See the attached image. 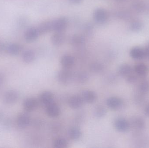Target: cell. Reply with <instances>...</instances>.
<instances>
[{
    "label": "cell",
    "instance_id": "1",
    "mask_svg": "<svg viewBox=\"0 0 149 148\" xmlns=\"http://www.w3.org/2000/svg\"><path fill=\"white\" fill-rule=\"evenodd\" d=\"M58 81L63 85H68L71 82L72 74L69 69L63 68L57 73Z\"/></svg>",
    "mask_w": 149,
    "mask_h": 148
},
{
    "label": "cell",
    "instance_id": "2",
    "mask_svg": "<svg viewBox=\"0 0 149 148\" xmlns=\"http://www.w3.org/2000/svg\"><path fill=\"white\" fill-rule=\"evenodd\" d=\"M19 93L14 89L7 91L3 96V102L7 104H13L15 103L19 100Z\"/></svg>",
    "mask_w": 149,
    "mask_h": 148
},
{
    "label": "cell",
    "instance_id": "3",
    "mask_svg": "<svg viewBox=\"0 0 149 148\" xmlns=\"http://www.w3.org/2000/svg\"><path fill=\"white\" fill-rule=\"evenodd\" d=\"M31 121L30 116L28 113H21L17 116V124L20 129H24L29 126Z\"/></svg>",
    "mask_w": 149,
    "mask_h": 148
},
{
    "label": "cell",
    "instance_id": "4",
    "mask_svg": "<svg viewBox=\"0 0 149 148\" xmlns=\"http://www.w3.org/2000/svg\"><path fill=\"white\" fill-rule=\"evenodd\" d=\"M68 21L65 17H61L52 21V30L56 32H63L67 28Z\"/></svg>",
    "mask_w": 149,
    "mask_h": 148
},
{
    "label": "cell",
    "instance_id": "5",
    "mask_svg": "<svg viewBox=\"0 0 149 148\" xmlns=\"http://www.w3.org/2000/svg\"><path fill=\"white\" fill-rule=\"evenodd\" d=\"M93 18L96 22L102 24L106 22L107 20V13L104 9H97L94 12Z\"/></svg>",
    "mask_w": 149,
    "mask_h": 148
},
{
    "label": "cell",
    "instance_id": "6",
    "mask_svg": "<svg viewBox=\"0 0 149 148\" xmlns=\"http://www.w3.org/2000/svg\"><path fill=\"white\" fill-rule=\"evenodd\" d=\"M38 106V101L34 97H28L23 102V107L27 112H31L35 110Z\"/></svg>",
    "mask_w": 149,
    "mask_h": 148
},
{
    "label": "cell",
    "instance_id": "7",
    "mask_svg": "<svg viewBox=\"0 0 149 148\" xmlns=\"http://www.w3.org/2000/svg\"><path fill=\"white\" fill-rule=\"evenodd\" d=\"M114 126L117 131L122 133L127 132L130 128V124L128 122L123 118L116 119L115 121Z\"/></svg>",
    "mask_w": 149,
    "mask_h": 148
},
{
    "label": "cell",
    "instance_id": "8",
    "mask_svg": "<svg viewBox=\"0 0 149 148\" xmlns=\"http://www.w3.org/2000/svg\"><path fill=\"white\" fill-rule=\"evenodd\" d=\"M40 35L37 28H30L28 29L24 34V38L26 41L32 42L36 41Z\"/></svg>",
    "mask_w": 149,
    "mask_h": 148
},
{
    "label": "cell",
    "instance_id": "9",
    "mask_svg": "<svg viewBox=\"0 0 149 148\" xmlns=\"http://www.w3.org/2000/svg\"><path fill=\"white\" fill-rule=\"evenodd\" d=\"M107 105L110 109L117 110L122 106L123 101L119 97L112 96L107 99Z\"/></svg>",
    "mask_w": 149,
    "mask_h": 148
},
{
    "label": "cell",
    "instance_id": "10",
    "mask_svg": "<svg viewBox=\"0 0 149 148\" xmlns=\"http://www.w3.org/2000/svg\"><path fill=\"white\" fill-rule=\"evenodd\" d=\"M81 96L84 102L87 103H93L97 99L96 93L90 90H85L82 91Z\"/></svg>",
    "mask_w": 149,
    "mask_h": 148
},
{
    "label": "cell",
    "instance_id": "11",
    "mask_svg": "<svg viewBox=\"0 0 149 148\" xmlns=\"http://www.w3.org/2000/svg\"><path fill=\"white\" fill-rule=\"evenodd\" d=\"M46 113L50 117L56 118L60 115V109L57 105L53 103L46 106Z\"/></svg>",
    "mask_w": 149,
    "mask_h": 148
},
{
    "label": "cell",
    "instance_id": "12",
    "mask_svg": "<svg viewBox=\"0 0 149 148\" xmlns=\"http://www.w3.org/2000/svg\"><path fill=\"white\" fill-rule=\"evenodd\" d=\"M81 96H73L69 100V105L72 109H79L81 107L84 103Z\"/></svg>",
    "mask_w": 149,
    "mask_h": 148
},
{
    "label": "cell",
    "instance_id": "13",
    "mask_svg": "<svg viewBox=\"0 0 149 148\" xmlns=\"http://www.w3.org/2000/svg\"><path fill=\"white\" fill-rule=\"evenodd\" d=\"M54 96L49 91H45L41 94L40 96V101L45 106H48L53 103Z\"/></svg>",
    "mask_w": 149,
    "mask_h": 148
},
{
    "label": "cell",
    "instance_id": "14",
    "mask_svg": "<svg viewBox=\"0 0 149 148\" xmlns=\"http://www.w3.org/2000/svg\"><path fill=\"white\" fill-rule=\"evenodd\" d=\"M74 57L70 55H64L61 58V64L63 68H70L74 65Z\"/></svg>",
    "mask_w": 149,
    "mask_h": 148
},
{
    "label": "cell",
    "instance_id": "15",
    "mask_svg": "<svg viewBox=\"0 0 149 148\" xmlns=\"http://www.w3.org/2000/svg\"><path fill=\"white\" fill-rule=\"evenodd\" d=\"M130 56L135 60H141L145 56L144 50L140 47H134L130 50Z\"/></svg>",
    "mask_w": 149,
    "mask_h": 148
},
{
    "label": "cell",
    "instance_id": "16",
    "mask_svg": "<svg viewBox=\"0 0 149 148\" xmlns=\"http://www.w3.org/2000/svg\"><path fill=\"white\" fill-rule=\"evenodd\" d=\"M51 41L55 46H61L64 42V36L62 32H56L51 36Z\"/></svg>",
    "mask_w": 149,
    "mask_h": 148
},
{
    "label": "cell",
    "instance_id": "17",
    "mask_svg": "<svg viewBox=\"0 0 149 148\" xmlns=\"http://www.w3.org/2000/svg\"><path fill=\"white\" fill-rule=\"evenodd\" d=\"M36 58V54L33 50H27L24 51L22 55L23 61L26 63H30L34 61Z\"/></svg>",
    "mask_w": 149,
    "mask_h": 148
},
{
    "label": "cell",
    "instance_id": "18",
    "mask_svg": "<svg viewBox=\"0 0 149 148\" xmlns=\"http://www.w3.org/2000/svg\"><path fill=\"white\" fill-rule=\"evenodd\" d=\"M68 135L71 140L77 141L80 139L82 134L79 128L77 127H72L69 129Z\"/></svg>",
    "mask_w": 149,
    "mask_h": 148
},
{
    "label": "cell",
    "instance_id": "19",
    "mask_svg": "<svg viewBox=\"0 0 149 148\" xmlns=\"http://www.w3.org/2000/svg\"><path fill=\"white\" fill-rule=\"evenodd\" d=\"M21 46L17 43H11L6 47L7 52L11 55H17L21 52Z\"/></svg>",
    "mask_w": 149,
    "mask_h": 148
},
{
    "label": "cell",
    "instance_id": "20",
    "mask_svg": "<svg viewBox=\"0 0 149 148\" xmlns=\"http://www.w3.org/2000/svg\"><path fill=\"white\" fill-rule=\"evenodd\" d=\"M134 71L138 75L140 76H144L148 74V68L145 64L139 63L135 66Z\"/></svg>",
    "mask_w": 149,
    "mask_h": 148
},
{
    "label": "cell",
    "instance_id": "21",
    "mask_svg": "<svg viewBox=\"0 0 149 148\" xmlns=\"http://www.w3.org/2000/svg\"><path fill=\"white\" fill-rule=\"evenodd\" d=\"M40 34H44L52 30V21H46L41 23L38 28Z\"/></svg>",
    "mask_w": 149,
    "mask_h": 148
},
{
    "label": "cell",
    "instance_id": "22",
    "mask_svg": "<svg viewBox=\"0 0 149 148\" xmlns=\"http://www.w3.org/2000/svg\"><path fill=\"white\" fill-rule=\"evenodd\" d=\"M132 68L130 65L127 64H123L119 67L118 72L123 76H127L131 74Z\"/></svg>",
    "mask_w": 149,
    "mask_h": 148
},
{
    "label": "cell",
    "instance_id": "23",
    "mask_svg": "<svg viewBox=\"0 0 149 148\" xmlns=\"http://www.w3.org/2000/svg\"><path fill=\"white\" fill-rule=\"evenodd\" d=\"M93 114L96 117L102 118L106 116L107 110L103 106L98 105L95 107L93 110Z\"/></svg>",
    "mask_w": 149,
    "mask_h": 148
},
{
    "label": "cell",
    "instance_id": "24",
    "mask_svg": "<svg viewBox=\"0 0 149 148\" xmlns=\"http://www.w3.org/2000/svg\"><path fill=\"white\" fill-rule=\"evenodd\" d=\"M68 145V142L65 139L60 138L55 140L53 147L56 148H65L67 147Z\"/></svg>",
    "mask_w": 149,
    "mask_h": 148
},
{
    "label": "cell",
    "instance_id": "25",
    "mask_svg": "<svg viewBox=\"0 0 149 148\" xmlns=\"http://www.w3.org/2000/svg\"><path fill=\"white\" fill-rule=\"evenodd\" d=\"M85 38L80 35H74L71 38V43L72 44L76 46L82 45L85 42Z\"/></svg>",
    "mask_w": 149,
    "mask_h": 148
},
{
    "label": "cell",
    "instance_id": "26",
    "mask_svg": "<svg viewBox=\"0 0 149 148\" xmlns=\"http://www.w3.org/2000/svg\"><path fill=\"white\" fill-rule=\"evenodd\" d=\"M91 71L95 73H100L103 71L104 67L101 63L95 62L92 63L90 67Z\"/></svg>",
    "mask_w": 149,
    "mask_h": 148
},
{
    "label": "cell",
    "instance_id": "27",
    "mask_svg": "<svg viewBox=\"0 0 149 148\" xmlns=\"http://www.w3.org/2000/svg\"><path fill=\"white\" fill-rule=\"evenodd\" d=\"M132 123L134 127L138 129H142L145 126L143 120L140 117H136L132 120Z\"/></svg>",
    "mask_w": 149,
    "mask_h": 148
},
{
    "label": "cell",
    "instance_id": "28",
    "mask_svg": "<svg viewBox=\"0 0 149 148\" xmlns=\"http://www.w3.org/2000/svg\"><path fill=\"white\" fill-rule=\"evenodd\" d=\"M139 90L142 94L149 93V81H145L142 82L139 86Z\"/></svg>",
    "mask_w": 149,
    "mask_h": 148
},
{
    "label": "cell",
    "instance_id": "29",
    "mask_svg": "<svg viewBox=\"0 0 149 148\" xmlns=\"http://www.w3.org/2000/svg\"><path fill=\"white\" fill-rule=\"evenodd\" d=\"M142 26V23L141 22L139 21H135L130 24V29L132 31H135V32L138 31L141 29Z\"/></svg>",
    "mask_w": 149,
    "mask_h": 148
},
{
    "label": "cell",
    "instance_id": "30",
    "mask_svg": "<svg viewBox=\"0 0 149 148\" xmlns=\"http://www.w3.org/2000/svg\"><path fill=\"white\" fill-rule=\"evenodd\" d=\"M77 79L80 83H85L88 79V76L86 73L81 72L77 75Z\"/></svg>",
    "mask_w": 149,
    "mask_h": 148
},
{
    "label": "cell",
    "instance_id": "31",
    "mask_svg": "<svg viewBox=\"0 0 149 148\" xmlns=\"http://www.w3.org/2000/svg\"><path fill=\"white\" fill-rule=\"evenodd\" d=\"M3 121L2 126L4 128L8 129L10 128L12 125V122L11 120L8 118L4 119Z\"/></svg>",
    "mask_w": 149,
    "mask_h": 148
},
{
    "label": "cell",
    "instance_id": "32",
    "mask_svg": "<svg viewBox=\"0 0 149 148\" xmlns=\"http://www.w3.org/2000/svg\"><path fill=\"white\" fill-rule=\"evenodd\" d=\"M136 81V77L134 75L130 74L127 76V81L129 83H134Z\"/></svg>",
    "mask_w": 149,
    "mask_h": 148
},
{
    "label": "cell",
    "instance_id": "33",
    "mask_svg": "<svg viewBox=\"0 0 149 148\" xmlns=\"http://www.w3.org/2000/svg\"><path fill=\"white\" fill-rule=\"evenodd\" d=\"M145 56L149 58V43L147 45L144 50Z\"/></svg>",
    "mask_w": 149,
    "mask_h": 148
},
{
    "label": "cell",
    "instance_id": "34",
    "mask_svg": "<svg viewBox=\"0 0 149 148\" xmlns=\"http://www.w3.org/2000/svg\"><path fill=\"white\" fill-rule=\"evenodd\" d=\"M144 113L147 116H149V104L144 109Z\"/></svg>",
    "mask_w": 149,
    "mask_h": 148
},
{
    "label": "cell",
    "instance_id": "35",
    "mask_svg": "<svg viewBox=\"0 0 149 148\" xmlns=\"http://www.w3.org/2000/svg\"><path fill=\"white\" fill-rule=\"evenodd\" d=\"M70 1L72 3H74V4H78V3H80L82 0H70Z\"/></svg>",
    "mask_w": 149,
    "mask_h": 148
},
{
    "label": "cell",
    "instance_id": "36",
    "mask_svg": "<svg viewBox=\"0 0 149 148\" xmlns=\"http://www.w3.org/2000/svg\"><path fill=\"white\" fill-rule=\"evenodd\" d=\"M3 114L2 112L0 111V121L1 120L3 119Z\"/></svg>",
    "mask_w": 149,
    "mask_h": 148
},
{
    "label": "cell",
    "instance_id": "37",
    "mask_svg": "<svg viewBox=\"0 0 149 148\" xmlns=\"http://www.w3.org/2000/svg\"><path fill=\"white\" fill-rule=\"evenodd\" d=\"M3 76H2V75H0V85L1 84L3 83Z\"/></svg>",
    "mask_w": 149,
    "mask_h": 148
}]
</instances>
